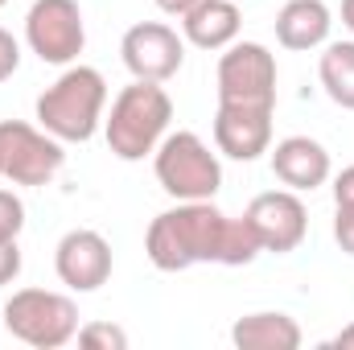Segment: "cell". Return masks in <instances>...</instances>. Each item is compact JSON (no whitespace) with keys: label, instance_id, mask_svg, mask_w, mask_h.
<instances>
[{"label":"cell","instance_id":"6da1fadb","mask_svg":"<svg viewBox=\"0 0 354 350\" xmlns=\"http://www.w3.org/2000/svg\"><path fill=\"white\" fill-rule=\"evenodd\" d=\"M227 219L214 198L202 202H177L174 210H161L149 231H145V256L161 272H185L198 264H218L223 260V235Z\"/></svg>","mask_w":354,"mask_h":350},{"label":"cell","instance_id":"7a4b0ae2","mask_svg":"<svg viewBox=\"0 0 354 350\" xmlns=\"http://www.w3.org/2000/svg\"><path fill=\"white\" fill-rule=\"evenodd\" d=\"M174 120V99L161 83L132 79L128 87L111 99V111L103 116V136L111 157L120 161H145L157 153Z\"/></svg>","mask_w":354,"mask_h":350},{"label":"cell","instance_id":"3957f363","mask_svg":"<svg viewBox=\"0 0 354 350\" xmlns=\"http://www.w3.org/2000/svg\"><path fill=\"white\" fill-rule=\"evenodd\" d=\"M107 107V83L95 66L71 62L50 87L37 95V128L58 136L62 145H87L103 124Z\"/></svg>","mask_w":354,"mask_h":350},{"label":"cell","instance_id":"277c9868","mask_svg":"<svg viewBox=\"0 0 354 350\" xmlns=\"http://www.w3.org/2000/svg\"><path fill=\"white\" fill-rule=\"evenodd\" d=\"M4 330L33 350H58L79 338V305L54 288H17L4 301Z\"/></svg>","mask_w":354,"mask_h":350},{"label":"cell","instance_id":"5b68a950","mask_svg":"<svg viewBox=\"0 0 354 350\" xmlns=\"http://www.w3.org/2000/svg\"><path fill=\"white\" fill-rule=\"evenodd\" d=\"M153 174L161 181V190L177 202H202V198H214L223 190L218 153H210V145L185 128L165 132V140L153 153Z\"/></svg>","mask_w":354,"mask_h":350},{"label":"cell","instance_id":"8992f818","mask_svg":"<svg viewBox=\"0 0 354 350\" xmlns=\"http://www.w3.org/2000/svg\"><path fill=\"white\" fill-rule=\"evenodd\" d=\"M25 46L50 66L79 62V54L87 46V25H83L79 0H33L25 12Z\"/></svg>","mask_w":354,"mask_h":350},{"label":"cell","instance_id":"52a82bcc","mask_svg":"<svg viewBox=\"0 0 354 350\" xmlns=\"http://www.w3.org/2000/svg\"><path fill=\"white\" fill-rule=\"evenodd\" d=\"M0 153L12 185H50L66 165L62 140L25 120H0Z\"/></svg>","mask_w":354,"mask_h":350},{"label":"cell","instance_id":"ba28073f","mask_svg":"<svg viewBox=\"0 0 354 350\" xmlns=\"http://www.w3.org/2000/svg\"><path fill=\"white\" fill-rule=\"evenodd\" d=\"M218 103L276 107V54L260 42H231L218 58Z\"/></svg>","mask_w":354,"mask_h":350},{"label":"cell","instance_id":"9c48e42d","mask_svg":"<svg viewBox=\"0 0 354 350\" xmlns=\"http://www.w3.org/2000/svg\"><path fill=\"white\" fill-rule=\"evenodd\" d=\"M243 219L252 223L260 248L272 252V256H288L301 248L305 231H309V210L301 202L297 190H264L248 202Z\"/></svg>","mask_w":354,"mask_h":350},{"label":"cell","instance_id":"30bf717a","mask_svg":"<svg viewBox=\"0 0 354 350\" xmlns=\"http://www.w3.org/2000/svg\"><path fill=\"white\" fill-rule=\"evenodd\" d=\"M120 58H124L132 79L169 83L185 62V37H177V29L165 21H140L124 33Z\"/></svg>","mask_w":354,"mask_h":350},{"label":"cell","instance_id":"8fae6325","mask_svg":"<svg viewBox=\"0 0 354 350\" xmlns=\"http://www.w3.org/2000/svg\"><path fill=\"white\" fill-rule=\"evenodd\" d=\"M272 116H276V107H260V103H218L214 149L243 165L260 161L272 149Z\"/></svg>","mask_w":354,"mask_h":350},{"label":"cell","instance_id":"7c38bea8","mask_svg":"<svg viewBox=\"0 0 354 350\" xmlns=\"http://www.w3.org/2000/svg\"><path fill=\"white\" fill-rule=\"evenodd\" d=\"M54 272L71 293H95L111 280V243L91 227H75L54 248Z\"/></svg>","mask_w":354,"mask_h":350},{"label":"cell","instance_id":"4fadbf2b","mask_svg":"<svg viewBox=\"0 0 354 350\" xmlns=\"http://www.w3.org/2000/svg\"><path fill=\"white\" fill-rule=\"evenodd\" d=\"M268 153H272V174H276V181L284 190H297V194H309V190L326 185L330 174H334V161H330L326 145L313 140V136H284Z\"/></svg>","mask_w":354,"mask_h":350},{"label":"cell","instance_id":"5bb4252c","mask_svg":"<svg viewBox=\"0 0 354 350\" xmlns=\"http://www.w3.org/2000/svg\"><path fill=\"white\" fill-rule=\"evenodd\" d=\"M330 29H334V17L326 0H284V8L276 12V42L297 54L326 46Z\"/></svg>","mask_w":354,"mask_h":350},{"label":"cell","instance_id":"9a60e30c","mask_svg":"<svg viewBox=\"0 0 354 350\" xmlns=\"http://www.w3.org/2000/svg\"><path fill=\"white\" fill-rule=\"evenodd\" d=\"M239 29H243V17L235 0H198L181 17V33L198 50H227L231 42H239Z\"/></svg>","mask_w":354,"mask_h":350},{"label":"cell","instance_id":"2e32d148","mask_svg":"<svg viewBox=\"0 0 354 350\" xmlns=\"http://www.w3.org/2000/svg\"><path fill=\"white\" fill-rule=\"evenodd\" d=\"M231 342L239 350H297L301 326H297V317H288L280 309H260V313H243L231 326Z\"/></svg>","mask_w":354,"mask_h":350},{"label":"cell","instance_id":"e0dca14e","mask_svg":"<svg viewBox=\"0 0 354 350\" xmlns=\"http://www.w3.org/2000/svg\"><path fill=\"white\" fill-rule=\"evenodd\" d=\"M317 79L342 111H354V42H326Z\"/></svg>","mask_w":354,"mask_h":350},{"label":"cell","instance_id":"ac0fdd59","mask_svg":"<svg viewBox=\"0 0 354 350\" xmlns=\"http://www.w3.org/2000/svg\"><path fill=\"white\" fill-rule=\"evenodd\" d=\"M264 248H260V239H256V231H252V223L239 214V219H227V235H223V268H243V264H256Z\"/></svg>","mask_w":354,"mask_h":350},{"label":"cell","instance_id":"d6986e66","mask_svg":"<svg viewBox=\"0 0 354 350\" xmlns=\"http://www.w3.org/2000/svg\"><path fill=\"white\" fill-rule=\"evenodd\" d=\"M79 347L87 350H128V334L111 322H87L79 326Z\"/></svg>","mask_w":354,"mask_h":350},{"label":"cell","instance_id":"ffe728a7","mask_svg":"<svg viewBox=\"0 0 354 350\" xmlns=\"http://www.w3.org/2000/svg\"><path fill=\"white\" fill-rule=\"evenodd\" d=\"M25 231V202L12 190H0V239H17Z\"/></svg>","mask_w":354,"mask_h":350},{"label":"cell","instance_id":"44dd1931","mask_svg":"<svg viewBox=\"0 0 354 350\" xmlns=\"http://www.w3.org/2000/svg\"><path fill=\"white\" fill-rule=\"evenodd\" d=\"M17 66H21V42L8 29H0V83H8L17 75Z\"/></svg>","mask_w":354,"mask_h":350},{"label":"cell","instance_id":"7402d4cb","mask_svg":"<svg viewBox=\"0 0 354 350\" xmlns=\"http://www.w3.org/2000/svg\"><path fill=\"white\" fill-rule=\"evenodd\" d=\"M334 239L346 256H354V206H334Z\"/></svg>","mask_w":354,"mask_h":350},{"label":"cell","instance_id":"603a6c76","mask_svg":"<svg viewBox=\"0 0 354 350\" xmlns=\"http://www.w3.org/2000/svg\"><path fill=\"white\" fill-rule=\"evenodd\" d=\"M21 276V248L17 239H0V288Z\"/></svg>","mask_w":354,"mask_h":350},{"label":"cell","instance_id":"cb8c5ba5","mask_svg":"<svg viewBox=\"0 0 354 350\" xmlns=\"http://www.w3.org/2000/svg\"><path fill=\"white\" fill-rule=\"evenodd\" d=\"M334 206H354V165L334 177Z\"/></svg>","mask_w":354,"mask_h":350},{"label":"cell","instance_id":"d4e9b609","mask_svg":"<svg viewBox=\"0 0 354 350\" xmlns=\"http://www.w3.org/2000/svg\"><path fill=\"white\" fill-rule=\"evenodd\" d=\"M153 4H157V8H161L165 17H177V21H181V17H185V12H189V8H194L198 0H153Z\"/></svg>","mask_w":354,"mask_h":350},{"label":"cell","instance_id":"484cf974","mask_svg":"<svg viewBox=\"0 0 354 350\" xmlns=\"http://www.w3.org/2000/svg\"><path fill=\"white\" fill-rule=\"evenodd\" d=\"M326 347H330V350H354V322H351V326H342Z\"/></svg>","mask_w":354,"mask_h":350},{"label":"cell","instance_id":"4316f807","mask_svg":"<svg viewBox=\"0 0 354 350\" xmlns=\"http://www.w3.org/2000/svg\"><path fill=\"white\" fill-rule=\"evenodd\" d=\"M342 25L354 33V0H342Z\"/></svg>","mask_w":354,"mask_h":350},{"label":"cell","instance_id":"83f0119b","mask_svg":"<svg viewBox=\"0 0 354 350\" xmlns=\"http://www.w3.org/2000/svg\"><path fill=\"white\" fill-rule=\"evenodd\" d=\"M0 177H4V153H0Z\"/></svg>","mask_w":354,"mask_h":350},{"label":"cell","instance_id":"f1b7e54d","mask_svg":"<svg viewBox=\"0 0 354 350\" xmlns=\"http://www.w3.org/2000/svg\"><path fill=\"white\" fill-rule=\"evenodd\" d=\"M4 4H8V0H0V8H4Z\"/></svg>","mask_w":354,"mask_h":350}]
</instances>
